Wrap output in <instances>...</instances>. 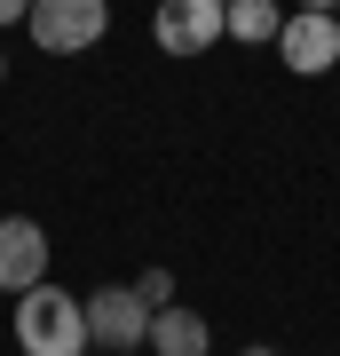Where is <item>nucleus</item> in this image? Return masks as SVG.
<instances>
[{
	"label": "nucleus",
	"instance_id": "11",
	"mask_svg": "<svg viewBox=\"0 0 340 356\" xmlns=\"http://www.w3.org/2000/svg\"><path fill=\"white\" fill-rule=\"evenodd\" d=\"M293 8H325V16H332V8H340V0H293Z\"/></svg>",
	"mask_w": 340,
	"mask_h": 356
},
{
	"label": "nucleus",
	"instance_id": "10",
	"mask_svg": "<svg viewBox=\"0 0 340 356\" xmlns=\"http://www.w3.org/2000/svg\"><path fill=\"white\" fill-rule=\"evenodd\" d=\"M24 16H32V0H0V32H8V24H24Z\"/></svg>",
	"mask_w": 340,
	"mask_h": 356
},
{
	"label": "nucleus",
	"instance_id": "3",
	"mask_svg": "<svg viewBox=\"0 0 340 356\" xmlns=\"http://www.w3.org/2000/svg\"><path fill=\"white\" fill-rule=\"evenodd\" d=\"M151 40L159 56H206L214 40H229V0H159Z\"/></svg>",
	"mask_w": 340,
	"mask_h": 356
},
{
	"label": "nucleus",
	"instance_id": "14",
	"mask_svg": "<svg viewBox=\"0 0 340 356\" xmlns=\"http://www.w3.org/2000/svg\"><path fill=\"white\" fill-rule=\"evenodd\" d=\"M332 16H340V8H332Z\"/></svg>",
	"mask_w": 340,
	"mask_h": 356
},
{
	"label": "nucleus",
	"instance_id": "13",
	"mask_svg": "<svg viewBox=\"0 0 340 356\" xmlns=\"http://www.w3.org/2000/svg\"><path fill=\"white\" fill-rule=\"evenodd\" d=\"M0 79H8V56H0Z\"/></svg>",
	"mask_w": 340,
	"mask_h": 356
},
{
	"label": "nucleus",
	"instance_id": "2",
	"mask_svg": "<svg viewBox=\"0 0 340 356\" xmlns=\"http://www.w3.org/2000/svg\"><path fill=\"white\" fill-rule=\"evenodd\" d=\"M24 32H32L40 56H88L111 32V0H32Z\"/></svg>",
	"mask_w": 340,
	"mask_h": 356
},
{
	"label": "nucleus",
	"instance_id": "8",
	"mask_svg": "<svg viewBox=\"0 0 340 356\" xmlns=\"http://www.w3.org/2000/svg\"><path fill=\"white\" fill-rule=\"evenodd\" d=\"M285 16L293 8H277V0H229V40H245V48H277Z\"/></svg>",
	"mask_w": 340,
	"mask_h": 356
},
{
	"label": "nucleus",
	"instance_id": "7",
	"mask_svg": "<svg viewBox=\"0 0 340 356\" xmlns=\"http://www.w3.org/2000/svg\"><path fill=\"white\" fill-rule=\"evenodd\" d=\"M206 348H214V325H206L198 317V309H159V317H151V356H206Z\"/></svg>",
	"mask_w": 340,
	"mask_h": 356
},
{
	"label": "nucleus",
	"instance_id": "12",
	"mask_svg": "<svg viewBox=\"0 0 340 356\" xmlns=\"http://www.w3.org/2000/svg\"><path fill=\"white\" fill-rule=\"evenodd\" d=\"M245 356H277V348H245Z\"/></svg>",
	"mask_w": 340,
	"mask_h": 356
},
{
	"label": "nucleus",
	"instance_id": "6",
	"mask_svg": "<svg viewBox=\"0 0 340 356\" xmlns=\"http://www.w3.org/2000/svg\"><path fill=\"white\" fill-rule=\"evenodd\" d=\"M48 261H56V245H48V229H40L32 214H0V293H32V285H48Z\"/></svg>",
	"mask_w": 340,
	"mask_h": 356
},
{
	"label": "nucleus",
	"instance_id": "1",
	"mask_svg": "<svg viewBox=\"0 0 340 356\" xmlns=\"http://www.w3.org/2000/svg\"><path fill=\"white\" fill-rule=\"evenodd\" d=\"M16 348L24 356H88V301L79 293H63V285H32V293H16Z\"/></svg>",
	"mask_w": 340,
	"mask_h": 356
},
{
	"label": "nucleus",
	"instance_id": "5",
	"mask_svg": "<svg viewBox=\"0 0 340 356\" xmlns=\"http://www.w3.org/2000/svg\"><path fill=\"white\" fill-rule=\"evenodd\" d=\"M277 56H285L293 79H325V72L340 64V16H325V8H293L285 32H277Z\"/></svg>",
	"mask_w": 340,
	"mask_h": 356
},
{
	"label": "nucleus",
	"instance_id": "9",
	"mask_svg": "<svg viewBox=\"0 0 340 356\" xmlns=\"http://www.w3.org/2000/svg\"><path fill=\"white\" fill-rule=\"evenodd\" d=\"M135 293H143V309H175V277H166V269H143Z\"/></svg>",
	"mask_w": 340,
	"mask_h": 356
},
{
	"label": "nucleus",
	"instance_id": "4",
	"mask_svg": "<svg viewBox=\"0 0 340 356\" xmlns=\"http://www.w3.org/2000/svg\"><path fill=\"white\" fill-rule=\"evenodd\" d=\"M151 317H159V309H143L135 285H103V293H88V341L111 348V356L151 348Z\"/></svg>",
	"mask_w": 340,
	"mask_h": 356
}]
</instances>
